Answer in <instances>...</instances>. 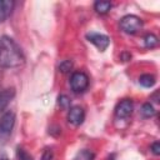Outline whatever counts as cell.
I'll return each instance as SVG.
<instances>
[{
  "mask_svg": "<svg viewBox=\"0 0 160 160\" xmlns=\"http://www.w3.org/2000/svg\"><path fill=\"white\" fill-rule=\"evenodd\" d=\"M0 160H8V159H0Z\"/></svg>",
  "mask_w": 160,
  "mask_h": 160,
  "instance_id": "ffe728a7",
  "label": "cell"
},
{
  "mask_svg": "<svg viewBox=\"0 0 160 160\" xmlns=\"http://www.w3.org/2000/svg\"><path fill=\"white\" fill-rule=\"evenodd\" d=\"M142 28V20L136 15H125L120 19V29L126 34H136Z\"/></svg>",
  "mask_w": 160,
  "mask_h": 160,
  "instance_id": "7a4b0ae2",
  "label": "cell"
},
{
  "mask_svg": "<svg viewBox=\"0 0 160 160\" xmlns=\"http://www.w3.org/2000/svg\"><path fill=\"white\" fill-rule=\"evenodd\" d=\"M15 125V114L12 111H6L0 118V136L6 138L11 134Z\"/></svg>",
  "mask_w": 160,
  "mask_h": 160,
  "instance_id": "277c9868",
  "label": "cell"
},
{
  "mask_svg": "<svg viewBox=\"0 0 160 160\" xmlns=\"http://www.w3.org/2000/svg\"><path fill=\"white\" fill-rule=\"evenodd\" d=\"M14 1L11 0H0V24L4 22L12 12Z\"/></svg>",
  "mask_w": 160,
  "mask_h": 160,
  "instance_id": "ba28073f",
  "label": "cell"
},
{
  "mask_svg": "<svg viewBox=\"0 0 160 160\" xmlns=\"http://www.w3.org/2000/svg\"><path fill=\"white\" fill-rule=\"evenodd\" d=\"M155 82H156V79L151 74H142L139 78V84L144 88H152L155 85Z\"/></svg>",
  "mask_w": 160,
  "mask_h": 160,
  "instance_id": "30bf717a",
  "label": "cell"
},
{
  "mask_svg": "<svg viewBox=\"0 0 160 160\" xmlns=\"http://www.w3.org/2000/svg\"><path fill=\"white\" fill-rule=\"evenodd\" d=\"M150 149H151V152H152L154 155H159V154H160V144H159V141L152 142L151 146H150Z\"/></svg>",
  "mask_w": 160,
  "mask_h": 160,
  "instance_id": "d6986e66",
  "label": "cell"
},
{
  "mask_svg": "<svg viewBox=\"0 0 160 160\" xmlns=\"http://www.w3.org/2000/svg\"><path fill=\"white\" fill-rule=\"evenodd\" d=\"M15 96V89L8 88L0 91V111H2Z\"/></svg>",
  "mask_w": 160,
  "mask_h": 160,
  "instance_id": "9c48e42d",
  "label": "cell"
},
{
  "mask_svg": "<svg viewBox=\"0 0 160 160\" xmlns=\"http://www.w3.org/2000/svg\"><path fill=\"white\" fill-rule=\"evenodd\" d=\"M86 40L91 44H94L100 51H104L108 49V46L110 45V39L108 35L100 34V32H95V31H90L86 34Z\"/></svg>",
  "mask_w": 160,
  "mask_h": 160,
  "instance_id": "5b68a950",
  "label": "cell"
},
{
  "mask_svg": "<svg viewBox=\"0 0 160 160\" xmlns=\"http://www.w3.org/2000/svg\"><path fill=\"white\" fill-rule=\"evenodd\" d=\"M54 158V151L51 148H45V150L42 151V155H41V159L40 160H52Z\"/></svg>",
  "mask_w": 160,
  "mask_h": 160,
  "instance_id": "ac0fdd59",
  "label": "cell"
},
{
  "mask_svg": "<svg viewBox=\"0 0 160 160\" xmlns=\"http://www.w3.org/2000/svg\"><path fill=\"white\" fill-rule=\"evenodd\" d=\"M74 160H94V154L89 150H81L78 152Z\"/></svg>",
  "mask_w": 160,
  "mask_h": 160,
  "instance_id": "5bb4252c",
  "label": "cell"
},
{
  "mask_svg": "<svg viewBox=\"0 0 160 160\" xmlns=\"http://www.w3.org/2000/svg\"><path fill=\"white\" fill-rule=\"evenodd\" d=\"M25 62V54L21 46L10 36L2 35L0 38V68L15 69Z\"/></svg>",
  "mask_w": 160,
  "mask_h": 160,
  "instance_id": "6da1fadb",
  "label": "cell"
},
{
  "mask_svg": "<svg viewBox=\"0 0 160 160\" xmlns=\"http://www.w3.org/2000/svg\"><path fill=\"white\" fill-rule=\"evenodd\" d=\"M89 86V78L82 71H76L70 78V88L74 92H84Z\"/></svg>",
  "mask_w": 160,
  "mask_h": 160,
  "instance_id": "3957f363",
  "label": "cell"
},
{
  "mask_svg": "<svg viewBox=\"0 0 160 160\" xmlns=\"http://www.w3.org/2000/svg\"><path fill=\"white\" fill-rule=\"evenodd\" d=\"M58 104L62 109H70V99L66 95H59L58 98Z\"/></svg>",
  "mask_w": 160,
  "mask_h": 160,
  "instance_id": "2e32d148",
  "label": "cell"
},
{
  "mask_svg": "<svg viewBox=\"0 0 160 160\" xmlns=\"http://www.w3.org/2000/svg\"><path fill=\"white\" fill-rule=\"evenodd\" d=\"M84 120H85V111L81 106L75 105L69 109V112H68L69 124H71L74 126H80L84 122Z\"/></svg>",
  "mask_w": 160,
  "mask_h": 160,
  "instance_id": "8992f818",
  "label": "cell"
},
{
  "mask_svg": "<svg viewBox=\"0 0 160 160\" xmlns=\"http://www.w3.org/2000/svg\"><path fill=\"white\" fill-rule=\"evenodd\" d=\"M16 156H18V160H32V156L20 146L16 148Z\"/></svg>",
  "mask_w": 160,
  "mask_h": 160,
  "instance_id": "9a60e30c",
  "label": "cell"
},
{
  "mask_svg": "<svg viewBox=\"0 0 160 160\" xmlns=\"http://www.w3.org/2000/svg\"><path fill=\"white\" fill-rule=\"evenodd\" d=\"M110 160H112V159H110Z\"/></svg>",
  "mask_w": 160,
  "mask_h": 160,
  "instance_id": "44dd1931",
  "label": "cell"
},
{
  "mask_svg": "<svg viewBox=\"0 0 160 160\" xmlns=\"http://www.w3.org/2000/svg\"><path fill=\"white\" fill-rule=\"evenodd\" d=\"M140 112H141V115H142L144 118H151V116L155 115L156 111H155V108H154L150 102H145V104H142Z\"/></svg>",
  "mask_w": 160,
  "mask_h": 160,
  "instance_id": "4fadbf2b",
  "label": "cell"
},
{
  "mask_svg": "<svg viewBox=\"0 0 160 160\" xmlns=\"http://www.w3.org/2000/svg\"><path fill=\"white\" fill-rule=\"evenodd\" d=\"M132 109H134L132 101L130 99H124V100H121L116 105V108H115V116L118 119H126V118H129L131 115Z\"/></svg>",
  "mask_w": 160,
  "mask_h": 160,
  "instance_id": "52a82bcc",
  "label": "cell"
},
{
  "mask_svg": "<svg viewBox=\"0 0 160 160\" xmlns=\"http://www.w3.org/2000/svg\"><path fill=\"white\" fill-rule=\"evenodd\" d=\"M158 44H159V40H158V38L154 34H146L144 36V45L146 48L152 49V48L158 46Z\"/></svg>",
  "mask_w": 160,
  "mask_h": 160,
  "instance_id": "7c38bea8",
  "label": "cell"
},
{
  "mask_svg": "<svg viewBox=\"0 0 160 160\" xmlns=\"http://www.w3.org/2000/svg\"><path fill=\"white\" fill-rule=\"evenodd\" d=\"M94 9L98 14L104 15V14L109 12V10L111 9V2L110 1H95L94 2Z\"/></svg>",
  "mask_w": 160,
  "mask_h": 160,
  "instance_id": "8fae6325",
  "label": "cell"
},
{
  "mask_svg": "<svg viewBox=\"0 0 160 160\" xmlns=\"http://www.w3.org/2000/svg\"><path fill=\"white\" fill-rule=\"evenodd\" d=\"M72 69V61L71 60H64L59 65V70L61 72H69Z\"/></svg>",
  "mask_w": 160,
  "mask_h": 160,
  "instance_id": "e0dca14e",
  "label": "cell"
}]
</instances>
